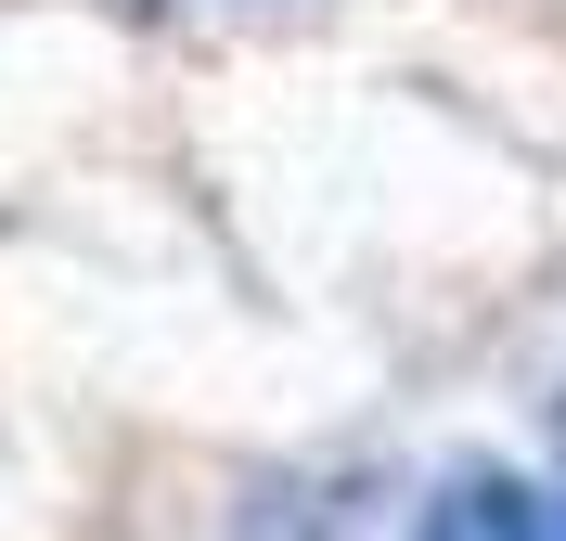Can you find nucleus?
I'll list each match as a JSON object with an SVG mask.
<instances>
[{
    "label": "nucleus",
    "mask_w": 566,
    "mask_h": 541,
    "mask_svg": "<svg viewBox=\"0 0 566 541\" xmlns=\"http://www.w3.org/2000/svg\"><path fill=\"white\" fill-rule=\"evenodd\" d=\"M412 541H554V516H541V477L476 465V477H451V490L424 503V529H412Z\"/></svg>",
    "instance_id": "obj_1"
},
{
    "label": "nucleus",
    "mask_w": 566,
    "mask_h": 541,
    "mask_svg": "<svg viewBox=\"0 0 566 541\" xmlns=\"http://www.w3.org/2000/svg\"><path fill=\"white\" fill-rule=\"evenodd\" d=\"M541 516H554V541H566V477H554V490H541Z\"/></svg>",
    "instance_id": "obj_2"
}]
</instances>
